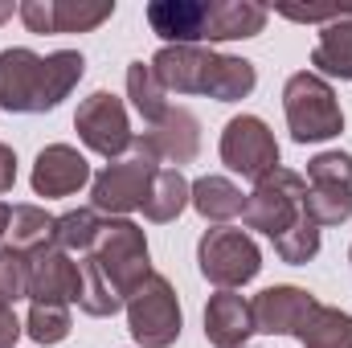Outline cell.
I'll return each instance as SVG.
<instances>
[{"instance_id": "cell-1", "label": "cell", "mask_w": 352, "mask_h": 348, "mask_svg": "<svg viewBox=\"0 0 352 348\" xmlns=\"http://www.w3.org/2000/svg\"><path fill=\"white\" fill-rule=\"evenodd\" d=\"M78 266H82V299H78V307L94 320H107V316L123 312L131 291L148 274H156L152 259H148L144 230L135 221H127V217H102V230H98L94 246L78 259Z\"/></svg>"}, {"instance_id": "cell-2", "label": "cell", "mask_w": 352, "mask_h": 348, "mask_svg": "<svg viewBox=\"0 0 352 348\" xmlns=\"http://www.w3.org/2000/svg\"><path fill=\"white\" fill-rule=\"evenodd\" d=\"M82 74H87V58L78 50H58L50 58L33 54L25 45L0 50V107L12 115L54 111L78 87Z\"/></svg>"}, {"instance_id": "cell-3", "label": "cell", "mask_w": 352, "mask_h": 348, "mask_svg": "<svg viewBox=\"0 0 352 348\" xmlns=\"http://www.w3.org/2000/svg\"><path fill=\"white\" fill-rule=\"evenodd\" d=\"M152 70H156V78H160L164 90L209 94L217 102H238L258 83L254 62L234 58V54H213L205 45H164L152 58Z\"/></svg>"}, {"instance_id": "cell-4", "label": "cell", "mask_w": 352, "mask_h": 348, "mask_svg": "<svg viewBox=\"0 0 352 348\" xmlns=\"http://www.w3.org/2000/svg\"><path fill=\"white\" fill-rule=\"evenodd\" d=\"M160 173V156L148 148L144 135H135V144L111 160L102 173L90 180V209L94 213H111V217H123L131 209H144L148 193H152V180Z\"/></svg>"}, {"instance_id": "cell-5", "label": "cell", "mask_w": 352, "mask_h": 348, "mask_svg": "<svg viewBox=\"0 0 352 348\" xmlns=\"http://www.w3.org/2000/svg\"><path fill=\"white\" fill-rule=\"evenodd\" d=\"M283 115L295 144H324L344 131V111L336 102V90L316 70H299L283 87Z\"/></svg>"}, {"instance_id": "cell-6", "label": "cell", "mask_w": 352, "mask_h": 348, "mask_svg": "<svg viewBox=\"0 0 352 348\" xmlns=\"http://www.w3.org/2000/svg\"><path fill=\"white\" fill-rule=\"evenodd\" d=\"M197 266H201V274L217 291H234V287H246L263 270V250H258V242L246 230L217 226V230L201 234V242H197Z\"/></svg>"}, {"instance_id": "cell-7", "label": "cell", "mask_w": 352, "mask_h": 348, "mask_svg": "<svg viewBox=\"0 0 352 348\" xmlns=\"http://www.w3.org/2000/svg\"><path fill=\"white\" fill-rule=\"evenodd\" d=\"M127 328L140 348H173L180 340L184 316H180V299L176 287L164 274H148L131 299H127Z\"/></svg>"}, {"instance_id": "cell-8", "label": "cell", "mask_w": 352, "mask_h": 348, "mask_svg": "<svg viewBox=\"0 0 352 348\" xmlns=\"http://www.w3.org/2000/svg\"><path fill=\"white\" fill-rule=\"evenodd\" d=\"M303 197H307V180L291 168H274L270 176H263L254 184V193L246 197L242 205V226L246 230H258L270 242L278 234H287L299 217H303Z\"/></svg>"}, {"instance_id": "cell-9", "label": "cell", "mask_w": 352, "mask_h": 348, "mask_svg": "<svg viewBox=\"0 0 352 348\" xmlns=\"http://www.w3.org/2000/svg\"><path fill=\"white\" fill-rule=\"evenodd\" d=\"M307 197L303 213L324 226H344L352 217V156L349 152H320L307 160Z\"/></svg>"}, {"instance_id": "cell-10", "label": "cell", "mask_w": 352, "mask_h": 348, "mask_svg": "<svg viewBox=\"0 0 352 348\" xmlns=\"http://www.w3.org/2000/svg\"><path fill=\"white\" fill-rule=\"evenodd\" d=\"M221 164L246 180H263L278 168V144L274 131L258 115H234L221 131Z\"/></svg>"}, {"instance_id": "cell-11", "label": "cell", "mask_w": 352, "mask_h": 348, "mask_svg": "<svg viewBox=\"0 0 352 348\" xmlns=\"http://www.w3.org/2000/svg\"><path fill=\"white\" fill-rule=\"evenodd\" d=\"M74 127H78V140L87 144L90 152H98V156H107V160H119V156L135 144L131 123H127V107H123L111 90H94L90 98L78 102Z\"/></svg>"}, {"instance_id": "cell-12", "label": "cell", "mask_w": 352, "mask_h": 348, "mask_svg": "<svg viewBox=\"0 0 352 348\" xmlns=\"http://www.w3.org/2000/svg\"><path fill=\"white\" fill-rule=\"evenodd\" d=\"M29 299L33 303H78L82 299V266L74 254L45 246L29 254Z\"/></svg>"}, {"instance_id": "cell-13", "label": "cell", "mask_w": 352, "mask_h": 348, "mask_svg": "<svg viewBox=\"0 0 352 348\" xmlns=\"http://www.w3.org/2000/svg\"><path fill=\"white\" fill-rule=\"evenodd\" d=\"M320 307V299L303 287H266L263 295H254L250 312H254V332L266 336H299V328L307 324V316Z\"/></svg>"}, {"instance_id": "cell-14", "label": "cell", "mask_w": 352, "mask_h": 348, "mask_svg": "<svg viewBox=\"0 0 352 348\" xmlns=\"http://www.w3.org/2000/svg\"><path fill=\"white\" fill-rule=\"evenodd\" d=\"M87 180H90V164L78 148L50 144V148L37 152V164H33V193L37 197H70Z\"/></svg>"}, {"instance_id": "cell-15", "label": "cell", "mask_w": 352, "mask_h": 348, "mask_svg": "<svg viewBox=\"0 0 352 348\" xmlns=\"http://www.w3.org/2000/svg\"><path fill=\"white\" fill-rule=\"evenodd\" d=\"M254 336V312L250 299L238 291H217L205 303V340L213 348H242Z\"/></svg>"}, {"instance_id": "cell-16", "label": "cell", "mask_w": 352, "mask_h": 348, "mask_svg": "<svg viewBox=\"0 0 352 348\" xmlns=\"http://www.w3.org/2000/svg\"><path fill=\"white\" fill-rule=\"evenodd\" d=\"M144 140H148V148H152L160 160H168V164L180 168V164H192L197 152H201V123H197L192 111L173 107L156 127L144 131Z\"/></svg>"}, {"instance_id": "cell-17", "label": "cell", "mask_w": 352, "mask_h": 348, "mask_svg": "<svg viewBox=\"0 0 352 348\" xmlns=\"http://www.w3.org/2000/svg\"><path fill=\"white\" fill-rule=\"evenodd\" d=\"M205 17H209L205 0H156V4H148V25L168 45L205 41Z\"/></svg>"}, {"instance_id": "cell-18", "label": "cell", "mask_w": 352, "mask_h": 348, "mask_svg": "<svg viewBox=\"0 0 352 348\" xmlns=\"http://www.w3.org/2000/svg\"><path fill=\"white\" fill-rule=\"evenodd\" d=\"M266 12L254 0H213L205 17V41H238V37H258L266 29Z\"/></svg>"}, {"instance_id": "cell-19", "label": "cell", "mask_w": 352, "mask_h": 348, "mask_svg": "<svg viewBox=\"0 0 352 348\" xmlns=\"http://www.w3.org/2000/svg\"><path fill=\"white\" fill-rule=\"evenodd\" d=\"M311 66L320 78L352 83V8H340V17L324 25L320 45L311 50Z\"/></svg>"}, {"instance_id": "cell-20", "label": "cell", "mask_w": 352, "mask_h": 348, "mask_svg": "<svg viewBox=\"0 0 352 348\" xmlns=\"http://www.w3.org/2000/svg\"><path fill=\"white\" fill-rule=\"evenodd\" d=\"M54 238H58V217L45 213L41 205H12L8 209L4 246H12L21 254H37L45 246H54Z\"/></svg>"}, {"instance_id": "cell-21", "label": "cell", "mask_w": 352, "mask_h": 348, "mask_svg": "<svg viewBox=\"0 0 352 348\" xmlns=\"http://www.w3.org/2000/svg\"><path fill=\"white\" fill-rule=\"evenodd\" d=\"M188 205H192L205 221H230V217L242 213L246 197H242V188H238L230 176H201V180L192 184Z\"/></svg>"}, {"instance_id": "cell-22", "label": "cell", "mask_w": 352, "mask_h": 348, "mask_svg": "<svg viewBox=\"0 0 352 348\" xmlns=\"http://www.w3.org/2000/svg\"><path fill=\"white\" fill-rule=\"evenodd\" d=\"M127 98H131V107L140 111V119H144L148 127H156V123L173 111V107H168V90L160 87L152 62H148V66H144V62H131V66H127Z\"/></svg>"}, {"instance_id": "cell-23", "label": "cell", "mask_w": 352, "mask_h": 348, "mask_svg": "<svg viewBox=\"0 0 352 348\" xmlns=\"http://www.w3.org/2000/svg\"><path fill=\"white\" fill-rule=\"evenodd\" d=\"M188 197H192V184L184 180V173L180 168H160L156 180H152L148 201H144V217L148 221H176L184 213Z\"/></svg>"}, {"instance_id": "cell-24", "label": "cell", "mask_w": 352, "mask_h": 348, "mask_svg": "<svg viewBox=\"0 0 352 348\" xmlns=\"http://www.w3.org/2000/svg\"><path fill=\"white\" fill-rule=\"evenodd\" d=\"M299 345L303 348H352V316L340 307H316L307 316V324L299 328Z\"/></svg>"}, {"instance_id": "cell-25", "label": "cell", "mask_w": 352, "mask_h": 348, "mask_svg": "<svg viewBox=\"0 0 352 348\" xmlns=\"http://www.w3.org/2000/svg\"><path fill=\"white\" fill-rule=\"evenodd\" d=\"M98 230H102V217H98L94 209H70V213L58 217V238H54V246L66 250V254H74V259H82L90 246H94Z\"/></svg>"}, {"instance_id": "cell-26", "label": "cell", "mask_w": 352, "mask_h": 348, "mask_svg": "<svg viewBox=\"0 0 352 348\" xmlns=\"http://www.w3.org/2000/svg\"><path fill=\"white\" fill-rule=\"evenodd\" d=\"M115 12V0H54V33H90Z\"/></svg>"}, {"instance_id": "cell-27", "label": "cell", "mask_w": 352, "mask_h": 348, "mask_svg": "<svg viewBox=\"0 0 352 348\" xmlns=\"http://www.w3.org/2000/svg\"><path fill=\"white\" fill-rule=\"evenodd\" d=\"M274 254L283 262H291V266H303V262H311L320 254V226L303 213L287 234H278L274 238Z\"/></svg>"}, {"instance_id": "cell-28", "label": "cell", "mask_w": 352, "mask_h": 348, "mask_svg": "<svg viewBox=\"0 0 352 348\" xmlns=\"http://www.w3.org/2000/svg\"><path fill=\"white\" fill-rule=\"evenodd\" d=\"M70 312L62 307V303H33L29 307V324H25V332L37 340V345H62L66 336H70Z\"/></svg>"}, {"instance_id": "cell-29", "label": "cell", "mask_w": 352, "mask_h": 348, "mask_svg": "<svg viewBox=\"0 0 352 348\" xmlns=\"http://www.w3.org/2000/svg\"><path fill=\"white\" fill-rule=\"evenodd\" d=\"M0 295L8 303L29 295V254H21L12 246H0Z\"/></svg>"}, {"instance_id": "cell-30", "label": "cell", "mask_w": 352, "mask_h": 348, "mask_svg": "<svg viewBox=\"0 0 352 348\" xmlns=\"http://www.w3.org/2000/svg\"><path fill=\"white\" fill-rule=\"evenodd\" d=\"M16 12L29 33H54V0H25Z\"/></svg>"}, {"instance_id": "cell-31", "label": "cell", "mask_w": 352, "mask_h": 348, "mask_svg": "<svg viewBox=\"0 0 352 348\" xmlns=\"http://www.w3.org/2000/svg\"><path fill=\"white\" fill-rule=\"evenodd\" d=\"M16 336H21L16 312H12V303L0 295V348H12V345H16Z\"/></svg>"}, {"instance_id": "cell-32", "label": "cell", "mask_w": 352, "mask_h": 348, "mask_svg": "<svg viewBox=\"0 0 352 348\" xmlns=\"http://www.w3.org/2000/svg\"><path fill=\"white\" fill-rule=\"evenodd\" d=\"M283 17H291V21H307V25H316V21H336L340 17V8H278Z\"/></svg>"}, {"instance_id": "cell-33", "label": "cell", "mask_w": 352, "mask_h": 348, "mask_svg": "<svg viewBox=\"0 0 352 348\" xmlns=\"http://www.w3.org/2000/svg\"><path fill=\"white\" fill-rule=\"evenodd\" d=\"M12 184H16V152L0 144V193H8Z\"/></svg>"}, {"instance_id": "cell-34", "label": "cell", "mask_w": 352, "mask_h": 348, "mask_svg": "<svg viewBox=\"0 0 352 348\" xmlns=\"http://www.w3.org/2000/svg\"><path fill=\"white\" fill-rule=\"evenodd\" d=\"M8 17H12V4H8V0H0V25H4Z\"/></svg>"}, {"instance_id": "cell-35", "label": "cell", "mask_w": 352, "mask_h": 348, "mask_svg": "<svg viewBox=\"0 0 352 348\" xmlns=\"http://www.w3.org/2000/svg\"><path fill=\"white\" fill-rule=\"evenodd\" d=\"M4 230H8V205H0V238H4Z\"/></svg>"}, {"instance_id": "cell-36", "label": "cell", "mask_w": 352, "mask_h": 348, "mask_svg": "<svg viewBox=\"0 0 352 348\" xmlns=\"http://www.w3.org/2000/svg\"><path fill=\"white\" fill-rule=\"evenodd\" d=\"M349 259H352V254H349Z\"/></svg>"}]
</instances>
